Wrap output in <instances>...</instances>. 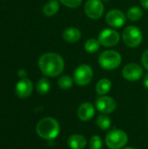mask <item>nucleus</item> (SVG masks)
Here are the masks:
<instances>
[{
	"instance_id": "aec40b11",
	"label": "nucleus",
	"mask_w": 148,
	"mask_h": 149,
	"mask_svg": "<svg viewBox=\"0 0 148 149\" xmlns=\"http://www.w3.org/2000/svg\"><path fill=\"white\" fill-rule=\"evenodd\" d=\"M142 16H143V11L138 6L131 7L126 12V17L131 21H138L142 17Z\"/></svg>"
},
{
	"instance_id": "20e7f679",
	"label": "nucleus",
	"mask_w": 148,
	"mask_h": 149,
	"mask_svg": "<svg viewBox=\"0 0 148 149\" xmlns=\"http://www.w3.org/2000/svg\"><path fill=\"white\" fill-rule=\"evenodd\" d=\"M127 142L128 135L121 129H113L106 136V144L110 149L123 148Z\"/></svg>"
},
{
	"instance_id": "bb28decb",
	"label": "nucleus",
	"mask_w": 148,
	"mask_h": 149,
	"mask_svg": "<svg viewBox=\"0 0 148 149\" xmlns=\"http://www.w3.org/2000/svg\"><path fill=\"white\" fill-rule=\"evenodd\" d=\"M18 76L20 77V78H24L25 76H26V71H24V70H23V69H21V70H19V72H18Z\"/></svg>"
},
{
	"instance_id": "5701e85b",
	"label": "nucleus",
	"mask_w": 148,
	"mask_h": 149,
	"mask_svg": "<svg viewBox=\"0 0 148 149\" xmlns=\"http://www.w3.org/2000/svg\"><path fill=\"white\" fill-rule=\"evenodd\" d=\"M89 148L90 149H102L103 142L99 136L93 135L89 141Z\"/></svg>"
},
{
	"instance_id": "f03ea898",
	"label": "nucleus",
	"mask_w": 148,
	"mask_h": 149,
	"mask_svg": "<svg viewBox=\"0 0 148 149\" xmlns=\"http://www.w3.org/2000/svg\"><path fill=\"white\" fill-rule=\"evenodd\" d=\"M60 127L57 120L51 117H45L41 119L36 127L38 135L44 140L52 141L59 134Z\"/></svg>"
},
{
	"instance_id": "ddd939ff",
	"label": "nucleus",
	"mask_w": 148,
	"mask_h": 149,
	"mask_svg": "<svg viewBox=\"0 0 148 149\" xmlns=\"http://www.w3.org/2000/svg\"><path fill=\"white\" fill-rule=\"evenodd\" d=\"M78 117L82 121H88L95 115V108L90 102H85L79 106L77 112Z\"/></svg>"
},
{
	"instance_id": "9d476101",
	"label": "nucleus",
	"mask_w": 148,
	"mask_h": 149,
	"mask_svg": "<svg viewBox=\"0 0 148 149\" xmlns=\"http://www.w3.org/2000/svg\"><path fill=\"white\" fill-rule=\"evenodd\" d=\"M126 20V17L123 11L120 10H111L106 15V21L107 24L113 28L122 27Z\"/></svg>"
},
{
	"instance_id": "f8f14e48",
	"label": "nucleus",
	"mask_w": 148,
	"mask_h": 149,
	"mask_svg": "<svg viewBox=\"0 0 148 149\" xmlns=\"http://www.w3.org/2000/svg\"><path fill=\"white\" fill-rule=\"evenodd\" d=\"M33 90V85L32 82L27 79V78H23L21 79L16 85V94L21 98V99H25L28 98Z\"/></svg>"
},
{
	"instance_id": "1a4fd4ad",
	"label": "nucleus",
	"mask_w": 148,
	"mask_h": 149,
	"mask_svg": "<svg viewBox=\"0 0 148 149\" xmlns=\"http://www.w3.org/2000/svg\"><path fill=\"white\" fill-rule=\"evenodd\" d=\"M95 106L97 110L99 111L100 113L105 114H109L116 109L117 104L113 98L106 95H102L96 100Z\"/></svg>"
},
{
	"instance_id": "4468645a",
	"label": "nucleus",
	"mask_w": 148,
	"mask_h": 149,
	"mask_svg": "<svg viewBox=\"0 0 148 149\" xmlns=\"http://www.w3.org/2000/svg\"><path fill=\"white\" fill-rule=\"evenodd\" d=\"M87 144L86 139L84 135L74 134L67 140V145L71 149H84Z\"/></svg>"
},
{
	"instance_id": "2eb2a0df",
	"label": "nucleus",
	"mask_w": 148,
	"mask_h": 149,
	"mask_svg": "<svg viewBox=\"0 0 148 149\" xmlns=\"http://www.w3.org/2000/svg\"><path fill=\"white\" fill-rule=\"evenodd\" d=\"M81 38L80 31L76 27H68L63 31V38L71 44L78 42Z\"/></svg>"
},
{
	"instance_id": "a878e982",
	"label": "nucleus",
	"mask_w": 148,
	"mask_h": 149,
	"mask_svg": "<svg viewBox=\"0 0 148 149\" xmlns=\"http://www.w3.org/2000/svg\"><path fill=\"white\" fill-rule=\"evenodd\" d=\"M143 85H144V86L146 88L148 89V72L144 76V78H143Z\"/></svg>"
},
{
	"instance_id": "4be33fe9",
	"label": "nucleus",
	"mask_w": 148,
	"mask_h": 149,
	"mask_svg": "<svg viewBox=\"0 0 148 149\" xmlns=\"http://www.w3.org/2000/svg\"><path fill=\"white\" fill-rule=\"evenodd\" d=\"M73 81L74 80L69 75H64L59 78V79L58 81V85L61 89L68 90V89L72 88V86L73 85Z\"/></svg>"
},
{
	"instance_id": "393cba45",
	"label": "nucleus",
	"mask_w": 148,
	"mask_h": 149,
	"mask_svg": "<svg viewBox=\"0 0 148 149\" xmlns=\"http://www.w3.org/2000/svg\"><path fill=\"white\" fill-rule=\"evenodd\" d=\"M141 61H142V65H143V66L145 67V69H147L148 71V50H147V51L143 53Z\"/></svg>"
},
{
	"instance_id": "9b49d317",
	"label": "nucleus",
	"mask_w": 148,
	"mask_h": 149,
	"mask_svg": "<svg viewBox=\"0 0 148 149\" xmlns=\"http://www.w3.org/2000/svg\"><path fill=\"white\" fill-rule=\"evenodd\" d=\"M122 75L128 81H137L142 77L143 69L138 64L130 63L123 68Z\"/></svg>"
},
{
	"instance_id": "423d86ee",
	"label": "nucleus",
	"mask_w": 148,
	"mask_h": 149,
	"mask_svg": "<svg viewBox=\"0 0 148 149\" xmlns=\"http://www.w3.org/2000/svg\"><path fill=\"white\" fill-rule=\"evenodd\" d=\"M92 68L86 64L79 65L73 72V80L78 86H85L90 84L92 80Z\"/></svg>"
},
{
	"instance_id": "a211bd4d",
	"label": "nucleus",
	"mask_w": 148,
	"mask_h": 149,
	"mask_svg": "<svg viewBox=\"0 0 148 149\" xmlns=\"http://www.w3.org/2000/svg\"><path fill=\"white\" fill-rule=\"evenodd\" d=\"M97 126L101 129V130H108L111 128V126H112V120H111V118L107 115V114H105V113H102L100 115L98 116L97 118Z\"/></svg>"
},
{
	"instance_id": "f3484780",
	"label": "nucleus",
	"mask_w": 148,
	"mask_h": 149,
	"mask_svg": "<svg viewBox=\"0 0 148 149\" xmlns=\"http://www.w3.org/2000/svg\"><path fill=\"white\" fill-rule=\"evenodd\" d=\"M59 10V2L58 0H50L43 7V13L46 17L54 16Z\"/></svg>"
},
{
	"instance_id": "b1692460",
	"label": "nucleus",
	"mask_w": 148,
	"mask_h": 149,
	"mask_svg": "<svg viewBox=\"0 0 148 149\" xmlns=\"http://www.w3.org/2000/svg\"><path fill=\"white\" fill-rule=\"evenodd\" d=\"M59 1L66 7L72 9L79 7L82 3V0H59Z\"/></svg>"
},
{
	"instance_id": "0eeeda50",
	"label": "nucleus",
	"mask_w": 148,
	"mask_h": 149,
	"mask_svg": "<svg viewBox=\"0 0 148 149\" xmlns=\"http://www.w3.org/2000/svg\"><path fill=\"white\" fill-rule=\"evenodd\" d=\"M86 16L92 19H99L104 14V4L101 0H87L84 7Z\"/></svg>"
},
{
	"instance_id": "6e6552de",
	"label": "nucleus",
	"mask_w": 148,
	"mask_h": 149,
	"mask_svg": "<svg viewBox=\"0 0 148 149\" xmlns=\"http://www.w3.org/2000/svg\"><path fill=\"white\" fill-rule=\"evenodd\" d=\"M101 45L106 47H112L120 42V37L117 31L113 29H104L99 34L98 38Z\"/></svg>"
},
{
	"instance_id": "7ed1b4c3",
	"label": "nucleus",
	"mask_w": 148,
	"mask_h": 149,
	"mask_svg": "<svg viewBox=\"0 0 148 149\" xmlns=\"http://www.w3.org/2000/svg\"><path fill=\"white\" fill-rule=\"evenodd\" d=\"M122 58L120 52L113 50H107L103 52L99 57V65L107 71L118 68L121 64Z\"/></svg>"
},
{
	"instance_id": "39448f33",
	"label": "nucleus",
	"mask_w": 148,
	"mask_h": 149,
	"mask_svg": "<svg viewBox=\"0 0 148 149\" xmlns=\"http://www.w3.org/2000/svg\"><path fill=\"white\" fill-rule=\"evenodd\" d=\"M122 38L125 45H126L128 47H132V48L137 47L142 42V38H143L142 31L137 26L134 25L127 26L123 31Z\"/></svg>"
},
{
	"instance_id": "cd10ccee",
	"label": "nucleus",
	"mask_w": 148,
	"mask_h": 149,
	"mask_svg": "<svg viewBox=\"0 0 148 149\" xmlns=\"http://www.w3.org/2000/svg\"><path fill=\"white\" fill-rule=\"evenodd\" d=\"M140 3H141V5L145 9H147L148 10V0H140Z\"/></svg>"
},
{
	"instance_id": "f257e3e1",
	"label": "nucleus",
	"mask_w": 148,
	"mask_h": 149,
	"mask_svg": "<svg viewBox=\"0 0 148 149\" xmlns=\"http://www.w3.org/2000/svg\"><path fill=\"white\" fill-rule=\"evenodd\" d=\"M38 67L44 75L53 78L62 73L65 68V62L59 54L47 52L39 58Z\"/></svg>"
},
{
	"instance_id": "412c9836",
	"label": "nucleus",
	"mask_w": 148,
	"mask_h": 149,
	"mask_svg": "<svg viewBox=\"0 0 148 149\" xmlns=\"http://www.w3.org/2000/svg\"><path fill=\"white\" fill-rule=\"evenodd\" d=\"M99 47H100V43L99 39L96 38H89L85 43V50L88 53H94L98 52Z\"/></svg>"
},
{
	"instance_id": "c85d7f7f",
	"label": "nucleus",
	"mask_w": 148,
	"mask_h": 149,
	"mask_svg": "<svg viewBox=\"0 0 148 149\" xmlns=\"http://www.w3.org/2000/svg\"><path fill=\"white\" fill-rule=\"evenodd\" d=\"M124 149H137V148H124Z\"/></svg>"
},
{
	"instance_id": "6ab92c4d",
	"label": "nucleus",
	"mask_w": 148,
	"mask_h": 149,
	"mask_svg": "<svg viewBox=\"0 0 148 149\" xmlns=\"http://www.w3.org/2000/svg\"><path fill=\"white\" fill-rule=\"evenodd\" d=\"M37 92L41 95H45L49 93L51 89V84L50 81L46 78H43L39 79L37 83Z\"/></svg>"
},
{
	"instance_id": "c756f323",
	"label": "nucleus",
	"mask_w": 148,
	"mask_h": 149,
	"mask_svg": "<svg viewBox=\"0 0 148 149\" xmlns=\"http://www.w3.org/2000/svg\"><path fill=\"white\" fill-rule=\"evenodd\" d=\"M102 2H108V1H110V0H101Z\"/></svg>"
},
{
	"instance_id": "dca6fc26",
	"label": "nucleus",
	"mask_w": 148,
	"mask_h": 149,
	"mask_svg": "<svg viewBox=\"0 0 148 149\" xmlns=\"http://www.w3.org/2000/svg\"><path fill=\"white\" fill-rule=\"evenodd\" d=\"M112 89V82L108 79H101L96 84V93L99 96L107 94Z\"/></svg>"
}]
</instances>
